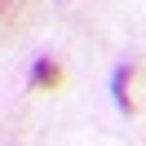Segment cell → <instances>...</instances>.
<instances>
[]
</instances>
